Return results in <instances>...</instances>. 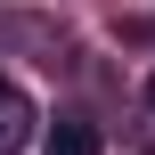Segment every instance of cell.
<instances>
[{"mask_svg": "<svg viewBox=\"0 0 155 155\" xmlns=\"http://www.w3.org/2000/svg\"><path fill=\"white\" fill-rule=\"evenodd\" d=\"M25 139H33V98H25L8 74H0V155H16Z\"/></svg>", "mask_w": 155, "mask_h": 155, "instance_id": "cell-1", "label": "cell"}, {"mask_svg": "<svg viewBox=\"0 0 155 155\" xmlns=\"http://www.w3.org/2000/svg\"><path fill=\"white\" fill-rule=\"evenodd\" d=\"M41 155H98V123H82V114H65L57 131H49V147Z\"/></svg>", "mask_w": 155, "mask_h": 155, "instance_id": "cell-2", "label": "cell"}, {"mask_svg": "<svg viewBox=\"0 0 155 155\" xmlns=\"http://www.w3.org/2000/svg\"><path fill=\"white\" fill-rule=\"evenodd\" d=\"M147 106H155V74H147Z\"/></svg>", "mask_w": 155, "mask_h": 155, "instance_id": "cell-3", "label": "cell"}]
</instances>
